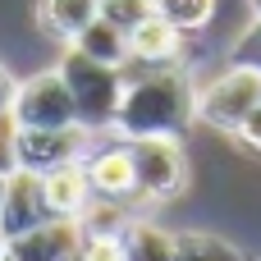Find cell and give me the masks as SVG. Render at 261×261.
<instances>
[{
    "mask_svg": "<svg viewBox=\"0 0 261 261\" xmlns=\"http://www.w3.org/2000/svg\"><path fill=\"white\" fill-rule=\"evenodd\" d=\"M128 151H133L138 202H170L188 188L184 138H138V142H128Z\"/></svg>",
    "mask_w": 261,
    "mask_h": 261,
    "instance_id": "6",
    "label": "cell"
},
{
    "mask_svg": "<svg viewBox=\"0 0 261 261\" xmlns=\"http://www.w3.org/2000/svg\"><path fill=\"white\" fill-rule=\"evenodd\" d=\"M184 55H188V37L174 23H165L161 14L142 18L128 32V64L133 69H184Z\"/></svg>",
    "mask_w": 261,
    "mask_h": 261,
    "instance_id": "8",
    "label": "cell"
},
{
    "mask_svg": "<svg viewBox=\"0 0 261 261\" xmlns=\"http://www.w3.org/2000/svg\"><path fill=\"white\" fill-rule=\"evenodd\" d=\"M78 261H128V229L124 234H87L83 229Z\"/></svg>",
    "mask_w": 261,
    "mask_h": 261,
    "instance_id": "17",
    "label": "cell"
},
{
    "mask_svg": "<svg viewBox=\"0 0 261 261\" xmlns=\"http://www.w3.org/2000/svg\"><path fill=\"white\" fill-rule=\"evenodd\" d=\"M5 119H9L14 128H69V124H78L60 69H41V73H32V78H18Z\"/></svg>",
    "mask_w": 261,
    "mask_h": 261,
    "instance_id": "5",
    "label": "cell"
},
{
    "mask_svg": "<svg viewBox=\"0 0 261 261\" xmlns=\"http://www.w3.org/2000/svg\"><path fill=\"white\" fill-rule=\"evenodd\" d=\"M234 138H239L248 151H261V106L248 115V119H243V124H239V128H234Z\"/></svg>",
    "mask_w": 261,
    "mask_h": 261,
    "instance_id": "20",
    "label": "cell"
},
{
    "mask_svg": "<svg viewBox=\"0 0 261 261\" xmlns=\"http://www.w3.org/2000/svg\"><path fill=\"white\" fill-rule=\"evenodd\" d=\"M41 197H46L50 220H83V211L92 206V184H87L83 161L46 170L41 174Z\"/></svg>",
    "mask_w": 261,
    "mask_h": 261,
    "instance_id": "12",
    "label": "cell"
},
{
    "mask_svg": "<svg viewBox=\"0 0 261 261\" xmlns=\"http://www.w3.org/2000/svg\"><path fill=\"white\" fill-rule=\"evenodd\" d=\"M46 220H50V211H46V197H41V174L9 170L5 197H0V229H5V239H18V234L46 225Z\"/></svg>",
    "mask_w": 261,
    "mask_h": 261,
    "instance_id": "9",
    "label": "cell"
},
{
    "mask_svg": "<svg viewBox=\"0 0 261 261\" xmlns=\"http://www.w3.org/2000/svg\"><path fill=\"white\" fill-rule=\"evenodd\" d=\"M101 133L83 128V124H69V128H14L9 124V161L14 170H32V174H46L55 165H73L92 151Z\"/></svg>",
    "mask_w": 261,
    "mask_h": 261,
    "instance_id": "4",
    "label": "cell"
},
{
    "mask_svg": "<svg viewBox=\"0 0 261 261\" xmlns=\"http://www.w3.org/2000/svg\"><path fill=\"white\" fill-rule=\"evenodd\" d=\"M229 64H243V69H257V73H261V18H252V28L234 41Z\"/></svg>",
    "mask_w": 261,
    "mask_h": 261,
    "instance_id": "19",
    "label": "cell"
},
{
    "mask_svg": "<svg viewBox=\"0 0 261 261\" xmlns=\"http://www.w3.org/2000/svg\"><path fill=\"white\" fill-rule=\"evenodd\" d=\"M96 18H101V0H37L32 5L37 32L55 46H73L83 37V28Z\"/></svg>",
    "mask_w": 261,
    "mask_h": 261,
    "instance_id": "11",
    "label": "cell"
},
{
    "mask_svg": "<svg viewBox=\"0 0 261 261\" xmlns=\"http://www.w3.org/2000/svg\"><path fill=\"white\" fill-rule=\"evenodd\" d=\"M257 106H261V73L243 69V64H229L225 73H216L211 83L197 87V124L229 133V138Z\"/></svg>",
    "mask_w": 261,
    "mask_h": 261,
    "instance_id": "3",
    "label": "cell"
},
{
    "mask_svg": "<svg viewBox=\"0 0 261 261\" xmlns=\"http://www.w3.org/2000/svg\"><path fill=\"white\" fill-rule=\"evenodd\" d=\"M73 50H83L87 60L96 64H115V69H128V32H119L115 23L96 18L83 28V37L73 41Z\"/></svg>",
    "mask_w": 261,
    "mask_h": 261,
    "instance_id": "13",
    "label": "cell"
},
{
    "mask_svg": "<svg viewBox=\"0 0 261 261\" xmlns=\"http://www.w3.org/2000/svg\"><path fill=\"white\" fill-rule=\"evenodd\" d=\"M5 243H9V239H5V229H0V261H5Z\"/></svg>",
    "mask_w": 261,
    "mask_h": 261,
    "instance_id": "24",
    "label": "cell"
},
{
    "mask_svg": "<svg viewBox=\"0 0 261 261\" xmlns=\"http://www.w3.org/2000/svg\"><path fill=\"white\" fill-rule=\"evenodd\" d=\"M128 261H174V234L138 216L128 225Z\"/></svg>",
    "mask_w": 261,
    "mask_h": 261,
    "instance_id": "15",
    "label": "cell"
},
{
    "mask_svg": "<svg viewBox=\"0 0 261 261\" xmlns=\"http://www.w3.org/2000/svg\"><path fill=\"white\" fill-rule=\"evenodd\" d=\"M14 87H18V78L5 69V60H0V115L9 110V96H14Z\"/></svg>",
    "mask_w": 261,
    "mask_h": 261,
    "instance_id": "21",
    "label": "cell"
},
{
    "mask_svg": "<svg viewBox=\"0 0 261 261\" xmlns=\"http://www.w3.org/2000/svg\"><path fill=\"white\" fill-rule=\"evenodd\" d=\"M5 179H9V170H5V165H0V197H5Z\"/></svg>",
    "mask_w": 261,
    "mask_h": 261,
    "instance_id": "23",
    "label": "cell"
},
{
    "mask_svg": "<svg viewBox=\"0 0 261 261\" xmlns=\"http://www.w3.org/2000/svg\"><path fill=\"white\" fill-rule=\"evenodd\" d=\"M78 220H46L5 243V261H78Z\"/></svg>",
    "mask_w": 261,
    "mask_h": 261,
    "instance_id": "10",
    "label": "cell"
},
{
    "mask_svg": "<svg viewBox=\"0 0 261 261\" xmlns=\"http://www.w3.org/2000/svg\"><path fill=\"white\" fill-rule=\"evenodd\" d=\"M151 14H156V0H101V18L115 23L119 32H133Z\"/></svg>",
    "mask_w": 261,
    "mask_h": 261,
    "instance_id": "18",
    "label": "cell"
},
{
    "mask_svg": "<svg viewBox=\"0 0 261 261\" xmlns=\"http://www.w3.org/2000/svg\"><path fill=\"white\" fill-rule=\"evenodd\" d=\"M248 9H252V18H261V0H248Z\"/></svg>",
    "mask_w": 261,
    "mask_h": 261,
    "instance_id": "22",
    "label": "cell"
},
{
    "mask_svg": "<svg viewBox=\"0 0 261 261\" xmlns=\"http://www.w3.org/2000/svg\"><path fill=\"white\" fill-rule=\"evenodd\" d=\"M197 124V83L188 69H124V96L115 115V138H184Z\"/></svg>",
    "mask_w": 261,
    "mask_h": 261,
    "instance_id": "1",
    "label": "cell"
},
{
    "mask_svg": "<svg viewBox=\"0 0 261 261\" xmlns=\"http://www.w3.org/2000/svg\"><path fill=\"white\" fill-rule=\"evenodd\" d=\"M174 261H248L229 239L202 234V229H179L174 234Z\"/></svg>",
    "mask_w": 261,
    "mask_h": 261,
    "instance_id": "14",
    "label": "cell"
},
{
    "mask_svg": "<svg viewBox=\"0 0 261 261\" xmlns=\"http://www.w3.org/2000/svg\"><path fill=\"white\" fill-rule=\"evenodd\" d=\"M216 9H220V0H156V14H161L165 23H174L184 37L211 28Z\"/></svg>",
    "mask_w": 261,
    "mask_h": 261,
    "instance_id": "16",
    "label": "cell"
},
{
    "mask_svg": "<svg viewBox=\"0 0 261 261\" xmlns=\"http://www.w3.org/2000/svg\"><path fill=\"white\" fill-rule=\"evenodd\" d=\"M55 69H60V78L69 87V101H73L78 124L92 128V133H110L115 128V115H119V96H124V69L96 64L83 50H73V46H64V55H60Z\"/></svg>",
    "mask_w": 261,
    "mask_h": 261,
    "instance_id": "2",
    "label": "cell"
},
{
    "mask_svg": "<svg viewBox=\"0 0 261 261\" xmlns=\"http://www.w3.org/2000/svg\"><path fill=\"white\" fill-rule=\"evenodd\" d=\"M83 170H87V184H92V197L101 202H124V206H138V179H133V151L124 138H96L92 151L83 156Z\"/></svg>",
    "mask_w": 261,
    "mask_h": 261,
    "instance_id": "7",
    "label": "cell"
},
{
    "mask_svg": "<svg viewBox=\"0 0 261 261\" xmlns=\"http://www.w3.org/2000/svg\"><path fill=\"white\" fill-rule=\"evenodd\" d=\"M0 124H5V115H0Z\"/></svg>",
    "mask_w": 261,
    "mask_h": 261,
    "instance_id": "25",
    "label": "cell"
}]
</instances>
